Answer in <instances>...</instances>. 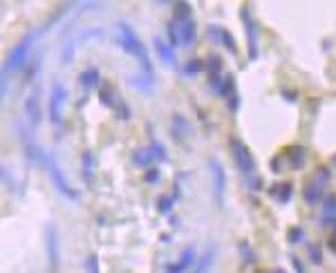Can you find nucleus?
Listing matches in <instances>:
<instances>
[{"mask_svg":"<svg viewBox=\"0 0 336 273\" xmlns=\"http://www.w3.org/2000/svg\"><path fill=\"white\" fill-rule=\"evenodd\" d=\"M280 96H283L285 101H287V103H298V92H296V90H289V88H280Z\"/></svg>","mask_w":336,"mask_h":273,"instance_id":"obj_40","label":"nucleus"},{"mask_svg":"<svg viewBox=\"0 0 336 273\" xmlns=\"http://www.w3.org/2000/svg\"><path fill=\"white\" fill-rule=\"evenodd\" d=\"M215 255H217V247H215V244H209L204 255H202V258L198 260V264H195L193 273H209L213 262H215Z\"/></svg>","mask_w":336,"mask_h":273,"instance_id":"obj_22","label":"nucleus"},{"mask_svg":"<svg viewBox=\"0 0 336 273\" xmlns=\"http://www.w3.org/2000/svg\"><path fill=\"white\" fill-rule=\"evenodd\" d=\"M204 70L209 76H222L224 70H222V59L217 54H211V56H206V61H204Z\"/></svg>","mask_w":336,"mask_h":273,"instance_id":"obj_30","label":"nucleus"},{"mask_svg":"<svg viewBox=\"0 0 336 273\" xmlns=\"http://www.w3.org/2000/svg\"><path fill=\"white\" fill-rule=\"evenodd\" d=\"M94 168H97V157L92 150H86L81 155V177L88 186L94 184Z\"/></svg>","mask_w":336,"mask_h":273,"instance_id":"obj_21","label":"nucleus"},{"mask_svg":"<svg viewBox=\"0 0 336 273\" xmlns=\"http://www.w3.org/2000/svg\"><path fill=\"white\" fill-rule=\"evenodd\" d=\"M43 34H47V27L41 25L36 27V30H30L25 34V36L20 38L18 43L14 45V47L9 49L7 59H5V65H3V76L7 78L9 74L22 70L27 63H30V56H32V49H34V43L38 41V38L43 36Z\"/></svg>","mask_w":336,"mask_h":273,"instance_id":"obj_2","label":"nucleus"},{"mask_svg":"<svg viewBox=\"0 0 336 273\" xmlns=\"http://www.w3.org/2000/svg\"><path fill=\"white\" fill-rule=\"evenodd\" d=\"M99 101H101V103H103L105 107H117V103H119V96H117V90L115 88H112V85L110 83H101L99 85Z\"/></svg>","mask_w":336,"mask_h":273,"instance_id":"obj_25","label":"nucleus"},{"mask_svg":"<svg viewBox=\"0 0 336 273\" xmlns=\"http://www.w3.org/2000/svg\"><path fill=\"white\" fill-rule=\"evenodd\" d=\"M238 251H240V255H242V262H244V264H256V262H258L256 251L251 249V244L246 242V240L238 242Z\"/></svg>","mask_w":336,"mask_h":273,"instance_id":"obj_31","label":"nucleus"},{"mask_svg":"<svg viewBox=\"0 0 336 273\" xmlns=\"http://www.w3.org/2000/svg\"><path fill=\"white\" fill-rule=\"evenodd\" d=\"M45 253H47L49 269L56 271L61 264V235L54 224L45 226Z\"/></svg>","mask_w":336,"mask_h":273,"instance_id":"obj_11","label":"nucleus"},{"mask_svg":"<svg viewBox=\"0 0 336 273\" xmlns=\"http://www.w3.org/2000/svg\"><path fill=\"white\" fill-rule=\"evenodd\" d=\"M269 195L273 197L278 204H287L291 200V195H294V186L289 184V181H280V184L271 186V190H269Z\"/></svg>","mask_w":336,"mask_h":273,"instance_id":"obj_24","label":"nucleus"},{"mask_svg":"<svg viewBox=\"0 0 336 273\" xmlns=\"http://www.w3.org/2000/svg\"><path fill=\"white\" fill-rule=\"evenodd\" d=\"M38 94H41V88H38V85H34V92L27 94L25 103H22V110H25V123L32 130H36L38 126H41V119H43V110H41Z\"/></svg>","mask_w":336,"mask_h":273,"instance_id":"obj_12","label":"nucleus"},{"mask_svg":"<svg viewBox=\"0 0 336 273\" xmlns=\"http://www.w3.org/2000/svg\"><path fill=\"white\" fill-rule=\"evenodd\" d=\"M115 30H117V43H119V47H121L128 56H132L134 61H139V65H142V72L153 74V63H150L148 49L144 47L142 38L137 36V32L132 30L130 22L119 20V22L115 25Z\"/></svg>","mask_w":336,"mask_h":273,"instance_id":"obj_1","label":"nucleus"},{"mask_svg":"<svg viewBox=\"0 0 336 273\" xmlns=\"http://www.w3.org/2000/svg\"><path fill=\"white\" fill-rule=\"evenodd\" d=\"M128 83L142 94H150L155 90V74H146V72L134 74V76H128Z\"/></svg>","mask_w":336,"mask_h":273,"instance_id":"obj_20","label":"nucleus"},{"mask_svg":"<svg viewBox=\"0 0 336 273\" xmlns=\"http://www.w3.org/2000/svg\"><path fill=\"white\" fill-rule=\"evenodd\" d=\"M101 83H103V81H101V72H99L97 65H90V67H86V70L78 74V88H83L86 92H88V90H92V88L99 90Z\"/></svg>","mask_w":336,"mask_h":273,"instance_id":"obj_19","label":"nucleus"},{"mask_svg":"<svg viewBox=\"0 0 336 273\" xmlns=\"http://www.w3.org/2000/svg\"><path fill=\"white\" fill-rule=\"evenodd\" d=\"M327 249L332 251V255H336V222L332 224V233H329V240H327Z\"/></svg>","mask_w":336,"mask_h":273,"instance_id":"obj_43","label":"nucleus"},{"mask_svg":"<svg viewBox=\"0 0 336 273\" xmlns=\"http://www.w3.org/2000/svg\"><path fill=\"white\" fill-rule=\"evenodd\" d=\"M18 139L22 144V152H25V159L34 166H43V157H45V148H41L34 139V130L27 126V123H18Z\"/></svg>","mask_w":336,"mask_h":273,"instance_id":"obj_8","label":"nucleus"},{"mask_svg":"<svg viewBox=\"0 0 336 273\" xmlns=\"http://www.w3.org/2000/svg\"><path fill=\"white\" fill-rule=\"evenodd\" d=\"M177 34H179V47H186V49L193 47L195 38H198V27H195V20L177 22Z\"/></svg>","mask_w":336,"mask_h":273,"instance_id":"obj_18","label":"nucleus"},{"mask_svg":"<svg viewBox=\"0 0 336 273\" xmlns=\"http://www.w3.org/2000/svg\"><path fill=\"white\" fill-rule=\"evenodd\" d=\"M240 20H242L244 34H246L249 61H256L258 59V36H260V25H258V20L251 16V7H249V5H242V7H240Z\"/></svg>","mask_w":336,"mask_h":273,"instance_id":"obj_9","label":"nucleus"},{"mask_svg":"<svg viewBox=\"0 0 336 273\" xmlns=\"http://www.w3.org/2000/svg\"><path fill=\"white\" fill-rule=\"evenodd\" d=\"M171 137L179 146H184L190 137H193V126H190V121L184 115H179V112H175V115L171 117Z\"/></svg>","mask_w":336,"mask_h":273,"instance_id":"obj_15","label":"nucleus"},{"mask_svg":"<svg viewBox=\"0 0 336 273\" xmlns=\"http://www.w3.org/2000/svg\"><path fill=\"white\" fill-rule=\"evenodd\" d=\"M86 271H88V273H101V271H99V258H97V255H88V260H86Z\"/></svg>","mask_w":336,"mask_h":273,"instance_id":"obj_42","label":"nucleus"},{"mask_svg":"<svg viewBox=\"0 0 336 273\" xmlns=\"http://www.w3.org/2000/svg\"><path fill=\"white\" fill-rule=\"evenodd\" d=\"M148 150H150V155H153V159L157 163H166L168 161V150H166V146L161 144L159 139H153V137H150Z\"/></svg>","mask_w":336,"mask_h":273,"instance_id":"obj_29","label":"nucleus"},{"mask_svg":"<svg viewBox=\"0 0 336 273\" xmlns=\"http://www.w3.org/2000/svg\"><path fill=\"white\" fill-rule=\"evenodd\" d=\"M130 161H132V166H137V168H146V170H148V168H150V163H153L155 159H153V155H150L148 148H137V150L132 152Z\"/></svg>","mask_w":336,"mask_h":273,"instance_id":"obj_26","label":"nucleus"},{"mask_svg":"<svg viewBox=\"0 0 336 273\" xmlns=\"http://www.w3.org/2000/svg\"><path fill=\"white\" fill-rule=\"evenodd\" d=\"M291 266L296 269V273H305V264H302V260H300V258H296V255L291 258Z\"/></svg>","mask_w":336,"mask_h":273,"instance_id":"obj_44","label":"nucleus"},{"mask_svg":"<svg viewBox=\"0 0 336 273\" xmlns=\"http://www.w3.org/2000/svg\"><path fill=\"white\" fill-rule=\"evenodd\" d=\"M198 264V249L193 247V244H188V247L182 249V253H179L177 262H171L166 264V273H186L188 269H193V266Z\"/></svg>","mask_w":336,"mask_h":273,"instance_id":"obj_14","label":"nucleus"},{"mask_svg":"<svg viewBox=\"0 0 336 273\" xmlns=\"http://www.w3.org/2000/svg\"><path fill=\"white\" fill-rule=\"evenodd\" d=\"M229 150H231V157L235 161V168L240 170V175H242L244 179L256 177V175H258L256 157L251 155L249 146H246L240 137H231V141H229Z\"/></svg>","mask_w":336,"mask_h":273,"instance_id":"obj_7","label":"nucleus"},{"mask_svg":"<svg viewBox=\"0 0 336 273\" xmlns=\"http://www.w3.org/2000/svg\"><path fill=\"white\" fill-rule=\"evenodd\" d=\"M321 222L323 224H334L336 222V193H327V197L323 200Z\"/></svg>","mask_w":336,"mask_h":273,"instance_id":"obj_23","label":"nucleus"},{"mask_svg":"<svg viewBox=\"0 0 336 273\" xmlns=\"http://www.w3.org/2000/svg\"><path fill=\"white\" fill-rule=\"evenodd\" d=\"M224 103H227V107H229V112H238L240 110V105H242V99H240V94L238 92H233L229 99H224Z\"/></svg>","mask_w":336,"mask_h":273,"instance_id":"obj_38","label":"nucleus"},{"mask_svg":"<svg viewBox=\"0 0 336 273\" xmlns=\"http://www.w3.org/2000/svg\"><path fill=\"white\" fill-rule=\"evenodd\" d=\"M206 36H209L211 43L220 45L224 47L231 56H238V43H235L233 34L227 30V27H220V25H209L206 27Z\"/></svg>","mask_w":336,"mask_h":273,"instance_id":"obj_13","label":"nucleus"},{"mask_svg":"<svg viewBox=\"0 0 336 273\" xmlns=\"http://www.w3.org/2000/svg\"><path fill=\"white\" fill-rule=\"evenodd\" d=\"M209 168H211V179H213V200H215L217 208H222L224 193H227V173H224V166L217 157L209 159Z\"/></svg>","mask_w":336,"mask_h":273,"instance_id":"obj_10","label":"nucleus"},{"mask_svg":"<svg viewBox=\"0 0 336 273\" xmlns=\"http://www.w3.org/2000/svg\"><path fill=\"white\" fill-rule=\"evenodd\" d=\"M283 155H285V159H287L289 168H294V170H302V168H305V163H307V159H310V155H307V148L298 146V144L289 146Z\"/></svg>","mask_w":336,"mask_h":273,"instance_id":"obj_17","label":"nucleus"},{"mask_svg":"<svg viewBox=\"0 0 336 273\" xmlns=\"http://www.w3.org/2000/svg\"><path fill=\"white\" fill-rule=\"evenodd\" d=\"M41 168H45V173H47V177H49V181H52V186L56 188L59 195H63L65 200H70V202H78V200H81V193L72 188V184L67 181L63 168L59 166V159H56V155H54L52 150H45L43 166Z\"/></svg>","mask_w":336,"mask_h":273,"instance_id":"obj_3","label":"nucleus"},{"mask_svg":"<svg viewBox=\"0 0 336 273\" xmlns=\"http://www.w3.org/2000/svg\"><path fill=\"white\" fill-rule=\"evenodd\" d=\"M244 181H246V188H249L251 193L262 190V186H265V181H262L260 175H256V177H249V179H244Z\"/></svg>","mask_w":336,"mask_h":273,"instance_id":"obj_39","label":"nucleus"},{"mask_svg":"<svg viewBox=\"0 0 336 273\" xmlns=\"http://www.w3.org/2000/svg\"><path fill=\"white\" fill-rule=\"evenodd\" d=\"M65 101H67V88L59 78L52 81V88H49V101H47V117L49 123L54 128L56 141L61 139V132H63V110H65Z\"/></svg>","mask_w":336,"mask_h":273,"instance_id":"obj_5","label":"nucleus"},{"mask_svg":"<svg viewBox=\"0 0 336 273\" xmlns=\"http://www.w3.org/2000/svg\"><path fill=\"white\" fill-rule=\"evenodd\" d=\"M153 47H155V52H157V56H159L161 65H164L166 70H179V67H182V65L177 63L175 47H173L168 41H164V38H159V36H155L153 38Z\"/></svg>","mask_w":336,"mask_h":273,"instance_id":"obj_16","label":"nucleus"},{"mask_svg":"<svg viewBox=\"0 0 336 273\" xmlns=\"http://www.w3.org/2000/svg\"><path fill=\"white\" fill-rule=\"evenodd\" d=\"M302 240H305V229H302V226H291V229L287 231V242L289 244H300Z\"/></svg>","mask_w":336,"mask_h":273,"instance_id":"obj_36","label":"nucleus"},{"mask_svg":"<svg viewBox=\"0 0 336 273\" xmlns=\"http://www.w3.org/2000/svg\"><path fill=\"white\" fill-rule=\"evenodd\" d=\"M115 110H117V117H119L121 121H130V107L123 103V101H119V103H117Z\"/></svg>","mask_w":336,"mask_h":273,"instance_id":"obj_41","label":"nucleus"},{"mask_svg":"<svg viewBox=\"0 0 336 273\" xmlns=\"http://www.w3.org/2000/svg\"><path fill=\"white\" fill-rule=\"evenodd\" d=\"M332 184V168L327 166H318L314 170V177L310 181H305L302 186V200H305L307 206H316V204H323V200L327 197V186Z\"/></svg>","mask_w":336,"mask_h":273,"instance_id":"obj_4","label":"nucleus"},{"mask_svg":"<svg viewBox=\"0 0 336 273\" xmlns=\"http://www.w3.org/2000/svg\"><path fill=\"white\" fill-rule=\"evenodd\" d=\"M173 206H175V197H173V195H159V200H157V208H159L161 215H171Z\"/></svg>","mask_w":336,"mask_h":273,"instance_id":"obj_32","label":"nucleus"},{"mask_svg":"<svg viewBox=\"0 0 336 273\" xmlns=\"http://www.w3.org/2000/svg\"><path fill=\"white\" fill-rule=\"evenodd\" d=\"M101 38H105L103 27H83V30L74 32L65 41L63 49H61V63L67 67L72 61H74V54H76V49L81 47V45H86L88 41H101Z\"/></svg>","mask_w":336,"mask_h":273,"instance_id":"obj_6","label":"nucleus"},{"mask_svg":"<svg viewBox=\"0 0 336 273\" xmlns=\"http://www.w3.org/2000/svg\"><path fill=\"white\" fill-rule=\"evenodd\" d=\"M287 166H289V163H287V159H285V155H273L271 161H269V168H271L273 175H283Z\"/></svg>","mask_w":336,"mask_h":273,"instance_id":"obj_33","label":"nucleus"},{"mask_svg":"<svg viewBox=\"0 0 336 273\" xmlns=\"http://www.w3.org/2000/svg\"><path fill=\"white\" fill-rule=\"evenodd\" d=\"M159 179H161V170L157 166H150L144 173V181H146V184H150V186H157V184H159Z\"/></svg>","mask_w":336,"mask_h":273,"instance_id":"obj_37","label":"nucleus"},{"mask_svg":"<svg viewBox=\"0 0 336 273\" xmlns=\"http://www.w3.org/2000/svg\"><path fill=\"white\" fill-rule=\"evenodd\" d=\"M166 36H168V43L173 45V47H179V34H177V22L175 20H168L166 22Z\"/></svg>","mask_w":336,"mask_h":273,"instance_id":"obj_34","label":"nucleus"},{"mask_svg":"<svg viewBox=\"0 0 336 273\" xmlns=\"http://www.w3.org/2000/svg\"><path fill=\"white\" fill-rule=\"evenodd\" d=\"M267 273H287V271H283V269H271V271H267Z\"/></svg>","mask_w":336,"mask_h":273,"instance_id":"obj_45","label":"nucleus"},{"mask_svg":"<svg viewBox=\"0 0 336 273\" xmlns=\"http://www.w3.org/2000/svg\"><path fill=\"white\" fill-rule=\"evenodd\" d=\"M307 253H310V260H312V264H316V266H321L323 264V249H321V244H310L307 247Z\"/></svg>","mask_w":336,"mask_h":273,"instance_id":"obj_35","label":"nucleus"},{"mask_svg":"<svg viewBox=\"0 0 336 273\" xmlns=\"http://www.w3.org/2000/svg\"><path fill=\"white\" fill-rule=\"evenodd\" d=\"M173 20L177 22H186V20H193V7H190L188 3H173Z\"/></svg>","mask_w":336,"mask_h":273,"instance_id":"obj_27","label":"nucleus"},{"mask_svg":"<svg viewBox=\"0 0 336 273\" xmlns=\"http://www.w3.org/2000/svg\"><path fill=\"white\" fill-rule=\"evenodd\" d=\"M202 70H204V61H200V59H190V61H186V63L179 67V74H182L184 78H195Z\"/></svg>","mask_w":336,"mask_h":273,"instance_id":"obj_28","label":"nucleus"},{"mask_svg":"<svg viewBox=\"0 0 336 273\" xmlns=\"http://www.w3.org/2000/svg\"><path fill=\"white\" fill-rule=\"evenodd\" d=\"M332 168H334V170H336V155H334V157H332Z\"/></svg>","mask_w":336,"mask_h":273,"instance_id":"obj_46","label":"nucleus"}]
</instances>
